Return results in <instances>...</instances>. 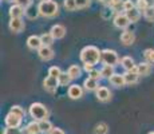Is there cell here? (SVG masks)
Segmentation results:
<instances>
[{"mask_svg": "<svg viewBox=\"0 0 154 134\" xmlns=\"http://www.w3.org/2000/svg\"><path fill=\"white\" fill-rule=\"evenodd\" d=\"M88 78H93V79H97V80L102 79V75H100V71H98V70H93L91 73H88Z\"/></svg>", "mask_w": 154, "mask_h": 134, "instance_id": "cell-41", "label": "cell"}, {"mask_svg": "<svg viewBox=\"0 0 154 134\" xmlns=\"http://www.w3.org/2000/svg\"><path fill=\"white\" fill-rule=\"evenodd\" d=\"M90 5V0H76V8L78 10H82V8H86Z\"/></svg>", "mask_w": 154, "mask_h": 134, "instance_id": "cell-39", "label": "cell"}, {"mask_svg": "<svg viewBox=\"0 0 154 134\" xmlns=\"http://www.w3.org/2000/svg\"><path fill=\"white\" fill-rule=\"evenodd\" d=\"M126 16L129 17V20H130L131 23L138 22V20H140V17H141V11L138 10V8H133V10L127 11V12H126Z\"/></svg>", "mask_w": 154, "mask_h": 134, "instance_id": "cell-23", "label": "cell"}, {"mask_svg": "<svg viewBox=\"0 0 154 134\" xmlns=\"http://www.w3.org/2000/svg\"><path fill=\"white\" fill-rule=\"evenodd\" d=\"M40 39H42V43L43 46H51L52 42H54V36L51 35V32H46V34H43L42 36H40Z\"/></svg>", "mask_w": 154, "mask_h": 134, "instance_id": "cell-29", "label": "cell"}, {"mask_svg": "<svg viewBox=\"0 0 154 134\" xmlns=\"http://www.w3.org/2000/svg\"><path fill=\"white\" fill-rule=\"evenodd\" d=\"M100 61L105 63V66H112L114 67L115 64H118L119 62V56L118 54L114 51V50H103L102 55H100Z\"/></svg>", "mask_w": 154, "mask_h": 134, "instance_id": "cell-4", "label": "cell"}, {"mask_svg": "<svg viewBox=\"0 0 154 134\" xmlns=\"http://www.w3.org/2000/svg\"><path fill=\"white\" fill-rule=\"evenodd\" d=\"M130 23L131 22H130L129 17L126 16V14H117L115 15V17H114V26L117 27V28H119V30L127 28Z\"/></svg>", "mask_w": 154, "mask_h": 134, "instance_id": "cell-5", "label": "cell"}, {"mask_svg": "<svg viewBox=\"0 0 154 134\" xmlns=\"http://www.w3.org/2000/svg\"><path fill=\"white\" fill-rule=\"evenodd\" d=\"M64 8L67 11H75L76 8V0H64Z\"/></svg>", "mask_w": 154, "mask_h": 134, "instance_id": "cell-35", "label": "cell"}, {"mask_svg": "<svg viewBox=\"0 0 154 134\" xmlns=\"http://www.w3.org/2000/svg\"><path fill=\"white\" fill-rule=\"evenodd\" d=\"M10 113H12V114H15V115H16V117H19V118H22V120L26 117V110L23 109L22 106H17V105H16V106H12V107H11Z\"/></svg>", "mask_w": 154, "mask_h": 134, "instance_id": "cell-27", "label": "cell"}, {"mask_svg": "<svg viewBox=\"0 0 154 134\" xmlns=\"http://www.w3.org/2000/svg\"><path fill=\"white\" fill-rule=\"evenodd\" d=\"M95 93H97V98H98V101H100V102H107L111 98L110 90L107 87H105V86H100Z\"/></svg>", "mask_w": 154, "mask_h": 134, "instance_id": "cell-11", "label": "cell"}, {"mask_svg": "<svg viewBox=\"0 0 154 134\" xmlns=\"http://www.w3.org/2000/svg\"><path fill=\"white\" fill-rule=\"evenodd\" d=\"M39 125H40V130H42V133H47V134H48L52 129H54V127H52V123H51V122H50L48 120L40 121Z\"/></svg>", "mask_w": 154, "mask_h": 134, "instance_id": "cell-28", "label": "cell"}, {"mask_svg": "<svg viewBox=\"0 0 154 134\" xmlns=\"http://www.w3.org/2000/svg\"><path fill=\"white\" fill-rule=\"evenodd\" d=\"M143 16L147 22H154V7H149L146 11L143 12Z\"/></svg>", "mask_w": 154, "mask_h": 134, "instance_id": "cell-34", "label": "cell"}, {"mask_svg": "<svg viewBox=\"0 0 154 134\" xmlns=\"http://www.w3.org/2000/svg\"><path fill=\"white\" fill-rule=\"evenodd\" d=\"M29 115L31 118H34V121L36 122H40V121H44L47 120L48 117V110L47 107L43 105V103H39V102H35L29 106Z\"/></svg>", "mask_w": 154, "mask_h": 134, "instance_id": "cell-3", "label": "cell"}, {"mask_svg": "<svg viewBox=\"0 0 154 134\" xmlns=\"http://www.w3.org/2000/svg\"><path fill=\"white\" fill-rule=\"evenodd\" d=\"M43 85H44V89H46L48 93H54L56 90V87L59 86V80H58V78H54V76L48 75L46 79H44Z\"/></svg>", "mask_w": 154, "mask_h": 134, "instance_id": "cell-8", "label": "cell"}, {"mask_svg": "<svg viewBox=\"0 0 154 134\" xmlns=\"http://www.w3.org/2000/svg\"><path fill=\"white\" fill-rule=\"evenodd\" d=\"M121 64H122V67L125 68L126 71H131L133 68L135 67L134 61H133L131 56H123V58L121 59Z\"/></svg>", "mask_w": 154, "mask_h": 134, "instance_id": "cell-22", "label": "cell"}, {"mask_svg": "<svg viewBox=\"0 0 154 134\" xmlns=\"http://www.w3.org/2000/svg\"><path fill=\"white\" fill-rule=\"evenodd\" d=\"M149 7L150 5H149V3H147V0H137V3H135V8H138L142 12H145Z\"/></svg>", "mask_w": 154, "mask_h": 134, "instance_id": "cell-33", "label": "cell"}, {"mask_svg": "<svg viewBox=\"0 0 154 134\" xmlns=\"http://www.w3.org/2000/svg\"><path fill=\"white\" fill-rule=\"evenodd\" d=\"M42 2H43V0H42Z\"/></svg>", "mask_w": 154, "mask_h": 134, "instance_id": "cell-47", "label": "cell"}, {"mask_svg": "<svg viewBox=\"0 0 154 134\" xmlns=\"http://www.w3.org/2000/svg\"><path fill=\"white\" fill-rule=\"evenodd\" d=\"M123 76H125L126 85H135V83L138 82V79H140V75H138V68H137V66L133 68L131 71H126V73L123 74Z\"/></svg>", "mask_w": 154, "mask_h": 134, "instance_id": "cell-6", "label": "cell"}, {"mask_svg": "<svg viewBox=\"0 0 154 134\" xmlns=\"http://www.w3.org/2000/svg\"><path fill=\"white\" fill-rule=\"evenodd\" d=\"M23 133L24 134H40L42 133V130H40L39 122H36V121L29 122L27 126H26V129H24V132Z\"/></svg>", "mask_w": 154, "mask_h": 134, "instance_id": "cell-16", "label": "cell"}, {"mask_svg": "<svg viewBox=\"0 0 154 134\" xmlns=\"http://www.w3.org/2000/svg\"><path fill=\"white\" fill-rule=\"evenodd\" d=\"M60 74H62V71H60V68H59V67H56V66L50 67V70H48V75L54 76V78H59V76H60Z\"/></svg>", "mask_w": 154, "mask_h": 134, "instance_id": "cell-36", "label": "cell"}, {"mask_svg": "<svg viewBox=\"0 0 154 134\" xmlns=\"http://www.w3.org/2000/svg\"><path fill=\"white\" fill-rule=\"evenodd\" d=\"M109 82H110L111 86H114V87H123V86L126 85V80H125V76H123V74H114V75L111 76L110 79H109Z\"/></svg>", "mask_w": 154, "mask_h": 134, "instance_id": "cell-14", "label": "cell"}, {"mask_svg": "<svg viewBox=\"0 0 154 134\" xmlns=\"http://www.w3.org/2000/svg\"><path fill=\"white\" fill-rule=\"evenodd\" d=\"M137 68H138V75H149L150 73H152V66H150V63H147V62H141L140 64H137Z\"/></svg>", "mask_w": 154, "mask_h": 134, "instance_id": "cell-20", "label": "cell"}, {"mask_svg": "<svg viewBox=\"0 0 154 134\" xmlns=\"http://www.w3.org/2000/svg\"><path fill=\"white\" fill-rule=\"evenodd\" d=\"M149 134H154V132H152V133H149Z\"/></svg>", "mask_w": 154, "mask_h": 134, "instance_id": "cell-46", "label": "cell"}, {"mask_svg": "<svg viewBox=\"0 0 154 134\" xmlns=\"http://www.w3.org/2000/svg\"><path fill=\"white\" fill-rule=\"evenodd\" d=\"M5 2H14V0H5Z\"/></svg>", "mask_w": 154, "mask_h": 134, "instance_id": "cell-45", "label": "cell"}, {"mask_svg": "<svg viewBox=\"0 0 154 134\" xmlns=\"http://www.w3.org/2000/svg\"><path fill=\"white\" fill-rule=\"evenodd\" d=\"M83 86H85V89L87 91H97L100 87L99 83H98V80L93 79V78H87V79H86L85 83H83Z\"/></svg>", "mask_w": 154, "mask_h": 134, "instance_id": "cell-19", "label": "cell"}, {"mask_svg": "<svg viewBox=\"0 0 154 134\" xmlns=\"http://www.w3.org/2000/svg\"><path fill=\"white\" fill-rule=\"evenodd\" d=\"M27 46L29 50H39L40 47L43 46L40 36H38V35H31L27 39Z\"/></svg>", "mask_w": 154, "mask_h": 134, "instance_id": "cell-13", "label": "cell"}, {"mask_svg": "<svg viewBox=\"0 0 154 134\" xmlns=\"http://www.w3.org/2000/svg\"><path fill=\"white\" fill-rule=\"evenodd\" d=\"M133 8H135V4L131 2V0H125V3H123V10L126 11H130V10H133Z\"/></svg>", "mask_w": 154, "mask_h": 134, "instance_id": "cell-40", "label": "cell"}, {"mask_svg": "<svg viewBox=\"0 0 154 134\" xmlns=\"http://www.w3.org/2000/svg\"><path fill=\"white\" fill-rule=\"evenodd\" d=\"M26 10L23 7H20V5L17 4H14L12 7L10 8V16L11 19H19V17H22L23 15H24Z\"/></svg>", "mask_w": 154, "mask_h": 134, "instance_id": "cell-17", "label": "cell"}, {"mask_svg": "<svg viewBox=\"0 0 154 134\" xmlns=\"http://www.w3.org/2000/svg\"><path fill=\"white\" fill-rule=\"evenodd\" d=\"M3 134H24L19 127H5V130L3 132Z\"/></svg>", "mask_w": 154, "mask_h": 134, "instance_id": "cell-38", "label": "cell"}, {"mask_svg": "<svg viewBox=\"0 0 154 134\" xmlns=\"http://www.w3.org/2000/svg\"><path fill=\"white\" fill-rule=\"evenodd\" d=\"M5 126L7 127H19L20 126V123H22V118H19V117H16L15 114H12V113H8L7 115H5Z\"/></svg>", "mask_w": 154, "mask_h": 134, "instance_id": "cell-9", "label": "cell"}, {"mask_svg": "<svg viewBox=\"0 0 154 134\" xmlns=\"http://www.w3.org/2000/svg\"><path fill=\"white\" fill-rule=\"evenodd\" d=\"M114 74L115 73H114V67L112 66H103V68L100 70V75H102V78L110 79Z\"/></svg>", "mask_w": 154, "mask_h": 134, "instance_id": "cell-26", "label": "cell"}, {"mask_svg": "<svg viewBox=\"0 0 154 134\" xmlns=\"http://www.w3.org/2000/svg\"><path fill=\"white\" fill-rule=\"evenodd\" d=\"M50 32H51V35L54 36V39H62V38H64V35H66V28L62 24H55V26H52Z\"/></svg>", "mask_w": 154, "mask_h": 134, "instance_id": "cell-15", "label": "cell"}, {"mask_svg": "<svg viewBox=\"0 0 154 134\" xmlns=\"http://www.w3.org/2000/svg\"><path fill=\"white\" fill-rule=\"evenodd\" d=\"M100 55H102V51H99L98 47L86 46L85 48L81 51V61L83 62L85 64L95 66V64L100 61Z\"/></svg>", "mask_w": 154, "mask_h": 134, "instance_id": "cell-1", "label": "cell"}, {"mask_svg": "<svg viewBox=\"0 0 154 134\" xmlns=\"http://www.w3.org/2000/svg\"><path fill=\"white\" fill-rule=\"evenodd\" d=\"M143 58L147 63H154V50L153 48H147L143 51Z\"/></svg>", "mask_w": 154, "mask_h": 134, "instance_id": "cell-30", "label": "cell"}, {"mask_svg": "<svg viewBox=\"0 0 154 134\" xmlns=\"http://www.w3.org/2000/svg\"><path fill=\"white\" fill-rule=\"evenodd\" d=\"M10 30L14 34H19L24 30V22L22 20V17L19 19H11L10 20Z\"/></svg>", "mask_w": 154, "mask_h": 134, "instance_id": "cell-10", "label": "cell"}, {"mask_svg": "<svg viewBox=\"0 0 154 134\" xmlns=\"http://www.w3.org/2000/svg\"><path fill=\"white\" fill-rule=\"evenodd\" d=\"M38 55L42 61H50L54 58V50L51 48V46H42L38 50Z\"/></svg>", "mask_w": 154, "mask_h": 134, "instance_id": "cell-7", "label": "cell"}, {"mask_svg": "<svg viewBox=\"0 0 154 134\" xmlns=\"http://www.w3.org/2000/svg\"><path fill=\"white\" fill-rule=\"evenodd\" d=\"M123 3H125V0H111L109 5H110V8L112 11L121 14V11H125L123 10Z\"/></svg>", "mask_w": 154, "mask_h": 134, "instance_id": "cell-25", "label": "cell"}, {"mask_svg": "<svg viewBox=\"0 0 154 134\" xmlns=\"http://www.w3.org/2000/svg\"><path fill=\"white\" fill-rule=\"evenodd\" d=\"M58 80H59V85H62V86H69V83L71 82V76H70L67 73H62L60 76L58 78Z\"/></svg>", "mask_w": 154, "mask_h": 134, "instance_id": "cell-31", "label": "cell"}, {"mask_svg": "<svg viewBox=\"0 0 154 134\" xmlns=\"http://www.w3.org/2000/svg\"><path fill=\"white\" fill-rule=\"evenodd\" d=\"M24 15L28 17V19H36L38 16H39V8H38V5H34V4H31L29 7H27L26 8V12H24Z\"/></svg>", "mask_w": 154, "mask_h": 134, "instance_id": "cell-21", "label": "cell"}, {"mask_svg": "<svg viewBox=\"0 0 154 134\" xmlns=\"http://www.w3.org/2000/svg\"><path fill=\"white\" fill-rule=\"evenodd\" d=\"M109 132V127L106 123H103V122H100L95 126V130H94V133L95 134H107Z\"/></svg>", "mask_w": 154, "mask_h": 134, "instance_id": "cell-32", "label": "cell"}, {"mask_svg": "<svg viewBox=\"0 0 154 134\" xmlns=\"http://www.w3.org/2000/svg\"><path fill=\"white\" fill-rule=\"evenodd\" d=\"M48 134H64V132L62 129H59V127H54Z\"/></svg>", "mask_w": 154, "mask_h": 134, "instance_id": "cell-42", "label": "cell"}, {"mask_svg": "<svg viewBox=\"0 0 154 134\" xmlns=\"http://www.w3.org/2000/svg\"><path fill=\"white\" fill-rule=\"evenodd\" d=\"M38 8H39V14L44 17H54L58 15L59 11L58 3L54 0H43L38 4Z\"/></svg>", "mask_w": 154, "mask_h": 134, "instance_id": "cell-2", "label": "cell"}, {"mask_svg": "<svg viewBox=\"0 0 154 134\" xmlns=\"http://www.w3.org/2000/svg\"><path fill=\"white\" fill-rule=\"evenodd\" d=\"M14 3L17 4V5H20V7H23L26 10V8L32 4V0H14Z\"/></svg>", "mask_w": 154, "mask_h": 134, "instance_id": "cell-37", "label": "cell"}, {"mask_svg": "<svg viewBox=\"0 0 154 134\" xmlns=\"http://www.w3.org/2000/svg\"><path fill=\"white\" fill-rule=\"evenodd\" d=\"M81 73H82V70L78 64H72V66H70L69 70H67V74L71 76V79L79 78V76H81Z\"/></svg>", "mask_w": 154, "mask_h": 134, "instance_id": "cell-24", "label": "cell"}, {"mask_svg": "<svg viewBox=\"0 0 154 134\" xmlns=\"http://www.w3.org/2000/svg\"><path fill=\"white\" fill-rule=\"evenodd\" d=\"M93 67L94 66H91V64H85V71H87V73H91V71L94 70Z\"/></svg>", "mask_w": 154, "mask_h": 134, "instance_id": "cell-43", "label": "cell"}, {"mask_svg": "<svg viewBox=\"0 0 154 134\" xmlns=\"http://www.w3.org/2000/svg\"><path fill=\"white\" fill-rule=\"evenodd\" d=\"M98 2L103 3V4H110V2H111V0H98Z\"/></svg>", "mask_w": 154, "mask_h": 134, "instance_id": "cell-44", "label": "cell"}, {"mask_svg": "<svg viewBox=\"0 0 154 134\" xmlns=\"http://www.w3.org/2000/svg\"><path fill=\"white\" fill-rule=\"evenodd\" d=\"M134 40H135V36L131 31H123L122 34H121V42H122V44H125V46L133 44Z\"/></svg>", "mask_w": 154, "mask_h": 134, "instance_id": "cell-18", "label": "cell"}, {"mask_svg": "<svg viewBox=\"0 0 154 134\" xmlns=\"http://www.w3.org/2000/svg\"><path fill=\"white\" fill-rule=\"evenodd\" d=\"M67 93H69V97L71 99H79V98H82V95H83V89L79 85H71Z\"/></svg>", "mask_w": 154, "mask_h": 134, "instance_id": "cell-12", "label": "cell"}]
</instances>
